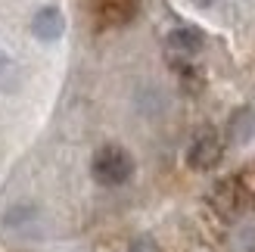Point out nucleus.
<instances>
[{
	"instance_id": "obj_1",
	"label": "nucleus",
	"mask_w": 255,
	"mask_h": 252,
	"mask_svg": "<svg viewBox=\"0 0 255 252\" xmlns=\"http://www.w3.org/2000/svg\"><path fill=\"white\" fill-rule=\"evenodd\" d=\"M91 174L97 184L103 187H122L128 178L134 174V159L128 149L109 143V146H100L94 153V162H91Z\"/></svg>"
},
{
	"instance_id": "obj_2",
	"label": "nucleus",
	"mask_w": 255,
	"mask_h": 252,
	"mask_svg": "<svg viewBox=\"0 0 255 252\" xmlns=\"http://www.w3.org/2000/svg\"><path fill=\"white\" fill-rule=\"evenodd\" d=\"M224 153L221 146V137L215 128H199L193 134V140L187 146V165L196 168V171H206V168H215L218 165V159Z\"/></svg>"
},
{
	"instance_id": "obj_3",
	"label": "nucleus",
	"mask_w": 255,
	"mask_h": 252,
	"mask_svg": "<svg viewBox=\"0 0 255 252\" xmlns=\"http://www.w3.org/2000/svg\"><path fill=\"white\" fill-rule=\"evenodd\" d=\"M31 31L41 37V41H56V37H62V31H66V16H62V9H56V6L37 9L34 19H31Z\"/></svg>"
},
{
	"instance_id": "obj_4",
	"label": "nucleus",
	"mask_w": 255,
	"mask_h": 252,
	"mask_svg": "<svg viewBox=\"0 0 255 252\" xmlns=\"http://www.w3.org/2000/svg\"><path fill=\"white\" fill-rule=\"evenodd\" d=\"M168 50L177 56H193L202 50V34L196 28H174L168 34Z\"/></svg>"
},
{
	"instance_id": "obj_5",
	"label": "nucleus",
	"mask_w": 255,
	"mask_h": 252,
	"mask_svg": "<svg viewBox=\"0 0 255 252\" xmlns=\"http://www.w3.org/2000/svg\"><path fill=\"white\" fill-rule=\"evenodd\" d=\"M231 140L237 143H243V140H252L255 137V109H240L234 112V119H231Z\"/></svg>"
},
{
	"instance_id": "obj_6",
	"label": "nucleus",
	"mask_w": 255,
	"mask_h": 252,
	"mask_svg": "<svg viewBox=\"0 0 255 252\" xmlns=\"http://www.w3.org/2000/svg\"><path fill=\"white\" fill-rule=\"evenodd\" d=\"M34 215H31V209L28 206H19V209H9V218H6V224L9 228H19V224H25V221H31Z\"/></svg>"
},
{
	"instance_id": "obj_7",
	"label": "nucleus",
	"mask_w": 255,
	"mask_h": 252,
	"mask_svg": "<svg viewBox=\"0 0 255 252\" xmlns=\"http://www.w3.org/2000/svg\"><path fill=\"white\" fill-rule=\"evenodd\" d=\"M131 252H156V249H152V243H149V240H137V243L131 246Z\"/></svg>"
},
{
	"instance_id": "obj_8",
	"label": "nucleus",
	"mask_w": 255,
	"mask_h": 252,
	"mask_svg": "<svg viewBox=\"0 0 255 252\" xmlns=\"http://www.w3.org/2000/svg\"><path fill=\"white\" fill-rule=\"evenodd\" d=\"M6 66H9V59H6V53H3V50H0V75L6 72Z\"/></svg>"
},
{
	"instance_id": "obj_9",
	"label": "nucleus",
	"mask_w": 255,
	"mask_h": 252,
	"mask_svg": "<svg viewBox=\"0 0 255 252\" xmlns=\"http://www.w3.org/2000/svg\"><path fill=\"white\" fill-rule=\"evenodd\" d=\"M190 3H196V6H212L215 0H190Z\"/></svg>"
}]
</instances>
